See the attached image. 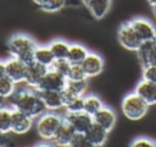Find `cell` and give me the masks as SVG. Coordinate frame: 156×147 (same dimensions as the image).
Returning <instances> with one entry per match:
<instances>
[{"instance_id": "6da1fadb", "label": "cell", "mask_w": 156, "mask_h": 147, "mask_svg": "<svg viewBox=\"0 0 156 147\" xmlns=\"http://www.w3.org/2000/svg\"><path fill=\"white\" fill-rule=\"evenodd\" d=\"M13 110H17L35 119L46 112V107L41 99L37 89H20L16 90L9 98Z\"/></svg>"}, {"instance_id": "7a4b0ae2", "label": "cell", "mask_w": 156, "mask_h": 147, "mask_svg": "<svg viewBox=\"0 0 156 147\" xmlns=\"http://www.w3.org/2000/svg\"><path fill=\"white\" fill-rule=\"evenodd\" d=\"M37 44L31 37L23 33L12 36L8 41V52L14 58H17L26 65L34 62V51Z\"/></svg>"}, {"instance_id": "3957f363", "label": "cell", "mask_w": 156, "mask_h": 147, "mask_svg": "<svg viewBox=\"0 0 156 147\" xmlns=\"http://www.w3.org/2000/svg\"><path fill=\"white\" fill-rule=\"evenodd\" d=\"M62 120L63 117H61L56 112L47 111L43 113L41 116L37 117V120L35 123V129L39 136L44 141L52 142Z\"/></svg>"}, {"instance_id": "277c9868", "label": "cell", "mask_w": 156, "mask_h": 147, "mask_svg": "<svg viewBox=\"0 0 156 147\" xmlns=\"http://www.w3.org/2000/svg\"><path fill=\"white\" fill-rule=\"evenodd\" d=\"M150 105L136 92L126 95L121 103L123 115L129 120H140L147 115Z\"/></svg>"}, {"instance_id": "5b68a950", "label": "cell", "mask_w": 156, "mask_h": 147, "mask_svg": "<svg viewBox=\"0 0 156 147\" xmlns=\"http://www.w3.org/2000/svg\"><path fill=\"white\" fill-rule=\"evenodd\" d=\"M118 41L122 47L130 52H137L142 43L130 22L124 23L120 26L118 30Z\"/></svg>"}, {"instance_id": "8992f818", "label": "cell", "mask_w": 156, "mask_h": 147, "mask_svg": "<svg viewBox=\"0 0 156 147\" xmlns=\"http://www.w3.org/2000/svg\"><path fill=\"white\" fill-rule=\"evenodd\" d=\"M67 83V78L65 76L59 74L58 72L51 69H48L44 77L40 83L37 90H55L62 91L65 88Z\"/></svg>"}, {"instance_id": "52a82bcc", "label": "cell", "mask_w": 156, "mask_h": 147, "mask_svg": "<svg viewBox=\"0 0 156 147\" xmlns=\"http://www.w3.org/2000/svg\"><path fill=\"white\" fill-rule=\"evenodd\" d=\"M5 75L9 76L15 84H20V83H24L25 78H26L27 73V67L25 62L17 58L11 57L5 61Z\"/></svg>"}, {"instance_id": "ba28073f", "label": "cell", "mask_w": 156, "mask_h": 147, "mask_svg": "<svg viewBox=\"0 0 156 147\" xmlns=\"http://www.w3.org/2000/svg\"><path fill=\"white\" fill-rule=\"evenodd\" d=\"M141 42L151 41L156 39V28L149 20L143 17H137L129 21Z\"/></svg>"}, {"instance_id": "9c48e42d", "label": "cell", "mask_w": 156, "mask_h": 147, "mask_svg": "<svg viewBox=\"0 0 156 147\" xmlns=\"http://www.w3.org/2000/svg\"><path fill=\"white\" fill-rule=\"evenodd\" d=\"M33 118L30 116L20 112L17 110H13L12 112V123L11 132L15 134H25L32 128Z\"/></svg>"}, {"instance_id": "30bf717a", "label": "cell", "mask_w": 156, "mask_h": 147, "mask_svg": "<svg viewBox=\"0 0 156 147\" xmlns=\"http://www.w3.org/2000/svg\"><path fill=\"white\" fill-rule=\"evenodd\" d=\"M65 118L71 123L76 132L86 133L88 129L93 125V116L86 113L85 111L78 113H66Z\"/></svg>"}, {"instance_id": "8fae6325", "label": "cell", "mask_w": 156, "mask_h": 147, "mask_svg": "<svg viewBox=\"0 0 156 147\" xmlns=\"http://www.w3.org/2000/svg\"><path fill=\"white\" fill-rule=\"evenodd\" d=\"M48 68L44 67V66L40 65L37 62H32L28 65L27 67V73L26 78H25V84L29 86L30 88L37 89L40 83H41L42 78L44 77L45 73L47 72Z\"/></svg>"}, {"instance_id": "7c38bea8", "label": "cell", "mask_w": 156, "mask_h": 147, "mask_svg": "<svg viewBox=\"0 0 156 147\" xmlns=\"http://www.w3.org/2000/svg\"><path fill=\"white\" fill-rule=\"evenodd\" d=\"M81 66L88 77H95L104 70V60L96 53H89Z\"/></svg>"}, {"instance_id": "4fadbf2b", "label": "cell", "mask_w": 156, "mask_h": 147, "mask_svg": "<svg viewBox=\"0 0 156 147\" xmlns=\"http://www.w3.org/2000/svg\"><path fill=\"white\" fill-rule=\"evenodd\" d=\"M93 123L110 132L117 123V114L112 108L104 105L93 115Z\"/></svg>"}, {"instance_id": "5bb4252c", "label": "cell", "mask_w": 156, "mask_h": 147, "mask_svg": "<svg viewBox=\"0 0 156 147\" xmlns=\"http://www.w3.org/2000/svg\"><path fill=\"white\" fill-rule=\"evenodd\" d=\"M75 133L76 131L73 126L71 125V123L65 117H63V120L59 127L58 131H57L56 135H55L54 140H52V143L57 146L61 147L69 146V143H71Z\"/></svg>"}, {"instance_id": "9a60e30c", "label": "cell", "mask_w": 156, "mask_h": 147, "mask_svg": "<svg viewBox=\"0 0 156 147\" xmlns=\"http://www.w3.org/2000/svg\"><path fill=\"white\" fill-rule=\"evenodd\" d=\"M41 99L43 101L46 111L56 112L60 108L64 107V102L61 91L55 90H39Z\"/></svg>"}, {"instance_id": "2e32d148", "label": "cell", "mask_w": 156, "mask_h": 147, "mask_svg": "<svg viewBox=\"0 0 156 147\" xmlns=\"http://www.w3.org/2000/svg\"><path fill=\"white\" fill-rule=\"evenodd\" d=\"M136 53L141 67L147 63H156V39L142 42Z\"/></svg>"}, {"instance_id": "e0dca14e", "label": "cell", "mask_w": 156, "mask_h": 147, "mask_svg": "<svg viewBox=\"0 0 156 147\" xmlns=\"http://www.w3.org/2000/svg\"><path fill=\"white\" fill-rule=\"evenodd\" d=\"M109 131L102 128L101 126L93 123V125L86 132V136L90 144V147H101L106 143L108 138Z\"/></svg>"}, {"instance_id": "ac0fdd59", "label": "cell", "mask_w": 156, "mask_h": 147, "mask_svg": "<svg viewBox=\"0 0 156 147\" xmlns=\"http://www.w3.org/2000/svg\"><path fill=\"white\" fill-rule=\"evenodd\" d=\"M135 92L139 95L150 106L156 104V84L141 80L135 88Z\"/></svg>"}, {"instance_id": "d6986e66", "label": "cell", "mask_w": 156, "mask_h": 147, "mask_svg": "<svg viewBox=\"0 0 156 147\" xmlns=\"http://www.w3.org/2000/svg\"><path fill=\"white\" fill-rule=\"evenodd\" d=\"M86 6L94 18L102 20L110 10L111 0H89Z\"/></svg>"}, {"instance_id": "ffe728a7", "label": "cell", "mask_w": 156, "mask_h": 147, "mask_svg": "<svg viewBox=\"0 0 156 147\" xmlns=\"http://www.w3.org/2000/svg\"><path fill=\"white\" fill-rule=\"evenodd\" d=\"M88 54H89V52L83 45L77 43L71 44L66 59L69 61L71 65H81Z\"/></svg>"}, {"instance_id": "44dd1931", "label": "cell", "mask_w": 156, "mask_h": 147, "mask_svg": "<svg viewBox=\"0 0 156 147\" xmlns=\"http://www.w3.org/2000/svg\"><path fill=\"white\" fill-rule=\"evenodd\" d=\"M34 61L49 69L52 62L55 61V57L50 51L49 46L37 45V47L34 51Z\"/></svg>"}, {"instance_id": "7402d4cb", "label": "cell", "mask_w": 156, "mask_h": 147, "mask_svg": "<svg viewBox=\"0 0 156 147\" xmlns=\"http://www.w3.org/2000/svg\"><path fill=\"white\" fill-rule=\"evenodd\" d=\"M104 106L102 100L96 95L83 96V111L89 115L93 116L95 113H98L101 108Z\"/></svg>"}, {"instance_id": "603a6c76", "label": "cell", "mask_w": 156, "mask_h": 147, "mask_svg": "<svg viewBox=\"0 0 156 147\" xmlns=\"http://www.w3.org/2000/svg\"><path fill=\"white\" fill-rule=\"evenodd\" d=\"M49 48L54 55L55 59H63L67 58L69 44L63 40H55L49 44Z\"/></svg>"}, {"instance_id": "cb8c5ba5", "label": "cell", "mask_w": 156, "mask_h": 147, "mask_svg": "<svg viewBox=\"0 0 156 147\" xmlns=\"http://www.w3.org/2000/svg\"><path fill=\"white\" fill-rule=\"evenodd\" d=\"M65 89L73 93L76 97H83L88 89L87 80L83 81H67Z\"/></svg>"}, {"instance_id": "d4e9b609", "label": "cell", "mask_w": 156, "mask_h": 147, "mask_svg": "<svg viewBox=\"0 0 156 147\" xmlns=\"http://www.w3.org/2000/svg\"><path fill=\"white\" fill-rule=\"evenodd\" d=\"M12 112L13 108L0 106V130L3 132H11Z\"/></svg>"}, {"instance_id": "484cf974", "label": "cell", "mask_w": 156, "mask_h": 147, "mask_svg": "<svg viewBox=\"0 0 156 147\" xmlns=\"http://www.w3.org/2000/svg\"><path fill=\"white\" fill-rule=\"evenodd\" d=\"M16 91V84L9 77L5 75L0 78V96L5 99H9Z\"/></svg>"}, {"instance_id": "4316f807", "label": "cell", "mask_w": 156, "mask_h": 147, "mask_svg": "<svg viewBox=\"0 0 156 147\" xmlns=\"http://www.w3.org/2000/svg\"><path fill=\"white\" fill-rule=\"evenodd\" d=\"M66 5V0H44L40 6L43 11L48 13H56L63 9Z\"/></svg>"}, {"instance_id": "83f0119b", "label": "cell", "mask_w": 156, "mask_h": 147, "mask_svg": "<svg viewBox=\"0 0 156 147\" xmlns=\"http://www.w3.org/2000/svg\"><path fill=\"white\" fill-rule=\"evenodd\" d=\"M66 78L67 81H83L87 80L88 76L81 65H71Z\"/></svg>"}, {"instance_id": "f1b7e54d", "label": "cell", "mask_w": 156, "mask_h": 147, "mask_svg": "<svg viewBox=\"0 0 156 147\" xmlns=\"http://www.w3.org/2000/svg\"><path fill=\"white\" fill-rule=\"evenodd\" d=\"M69 68H71L69 61L67 60L66 58H63V59H55V61L52 62L51 67H50L49 69L54 70V71L58 72L59 74H61V75L66 77Z\"/></svg>"}, {"instance_id": "f546056e", "label": "cell", "mask_w": 156, "mask_h": 147, "mask_svg": "<svg viewBox=\"0 0 156 147\" xmlns=\"http://www.w3.org/2000/svg\"><path fill=\"white\" fill-rule=\"evenodd\" d=\"M66 113H78L83 111V97H76L69 100L64 105Z\"/></svg>"}, {"instance_id": "4dcf8cb0", "label": "cell", "mask_w": 156, "mask_h": 147, "mask_svg": "<svg viewBox=\"0 0 156 147\" xmlns=\"http://www.w3.org/2000/svg\"><path fill=\"white\" fill-rule=\"evenodd\" d=\"M142 80L156 84V63L142 66Z\"/></svg>"}, {"instance_id": "1f68e13d", "label": "cell", "mask_w": 156, "mask_h": 147, "mask_svg": "<svg viewBox=\"0 0 156 147\" xmlns=\"http://www.w3.org/2000/svg\"><path fill=\"white\" fill-rule=\"evenodd\" d=\"M71 147H90V144L87 140L86 133L83 132H76L69 143Z\"/></svg>"}, {"instance_id": "d6a6232c", "label": "cell", "mask_w": 156, "mask_h": 147, "mask_svg": "<svg viewBox=\"0 0 156 147\" xmlns=\"http://www.w3.org/2000/svg\"><path fill=\"white\" fill-rule=\"evenodd\" d=\"M130 146H133V147H154V146H156V144L154 143V141L150 140V138H138L135 141H133Z\"/></svg>"}, {"instance_id": "836d02e7", "label": "cell", "mask_w": 156, "mask_h": 147, "mask_svg": "<svg viewBox=\"0 0 156 147\" xmlns=\"http://www.w3.org/2000/svg\"><path fill=\"white\" fill-rule=\"evenodd\" d=\"M9 144H10V138L8 136V133L0 130V147H5Z\"/></svg>"}, {"instance_id": "e575fe53", "label": "cell", "mask_w": 156, "mask_h": 147, "mask_svg": "<svg viewBox=\"0 0 156 147\" xmlns=\"http://www.w3.org/2000/svg\"><path fill=\"white\" fill-rule=\"evenodd\" d=\"M5 75V62L0 61V78Z\"/></svg>"}, {"instance_id": "d590c367", "label": "cell", "mask_w": 156, "mask_h": 147, "mask_svg": "<svg viewBox=\"0 0 156 147\" xmlns=\"http://www.w3.org/2000/svg\"><path fill=\"white\" fill-rule=\"evenodd\" d=\"M147 2L149 3V6L151 8H153L156 6V0H147Z\"/></svg>"}, {"instance_id": "8d00e7d4", "label": "cell", "mask_w": 156, "mask_h": 147, "mask_svg": "<svg viewBox=\"0 0 156 147\" xmlns=\"http://www.w3.org/2000/svg\"><path fill=\"white\" fill-rule=\"evenodd\" d=\"M5 98H3L2 96H0V106H3V104H5Z\"/></svg>"}, {"instance_id": "74e56055", "label": "cell", "mask_w": 156, "mask_h": 147, "mask_svg": "<svg viewBox=\"0 0 156 147\" xmlns=\"http://www.w3.org/2000/svg\"><path fill=\"white\" fill-rule=\"evenodd\" d=\"M43 1H44V0H33V2H34L35 5H37V6H39V7L42 5V3H43Z\"/></svg>"}, {"instance_id": "f35d334b", "label": "cell", "mask_w": 156, "mask_h": 147, "mask_svg": "<svg viewBox=\"0 0 156 147\" xmlns=\"http://www.w3.org/2000/svg\"><path fill=\"white\" fill-rule=\"evenodd\" d=\"M152 10H153L154 16H155V18H156V6H155V7H153V8H152Z\"/></svg>"}]
</instances>
